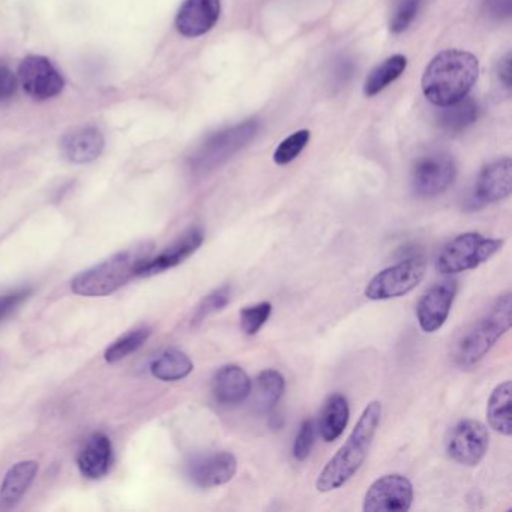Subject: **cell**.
<instances>
[{"label":"cell","mask_w":512,"mask_h":512,"mask_svg":"<svg viewBox=\"0 0 512 512\" xmlns=\"http://www.w3.org/2000/svg\"><path fill=\"white\" fill-rule=\"evenodd\" d=\"M151 329L146 328H137L134 331L128 332L124 337L116 340L109 349L106 350V361L107 362H118L122 361V359L130 356L131 353L137 352L143 344L148 341V338L151 337Z\"/></svg>","instance_id":"obj_27"},{"label":"cell","mask_w":512,"mask_h":512,"mask_svg":"<svg viewBox=\"0 0 512 512\" xmlns=\"http://www.w3.org/2000/svg\"><path fill=\"white\" fill-rule=\"evenodd\" d=\"M203 241H205L203 230L200 227H193V229L185 232L178 241L167 247L160 256L149 257L143 263L137 277H151V275L160 274V272L181 265L182 262H185L188 257L193 256L202 247Z\"/></svg>","instance_id":"obj_15"},{"label":"cell","mask_w":512,"mask_h":512,"mask_svg":"<svg viewBox=\"0 0 512 512\" xmlns=\"http://www.w3.org/2000/svg\"><path fill=\"white\" fill-rule=\"evenodd\" d=\"M407 67V59L403 55H394L386 59L385 62L374 68L368 74L364 83L365 97H374V95L388 88L392 82L398 79L404 73Z\"/></svg>","instance_id":"obj_25"},{"label":"cell","mask_w":512,"mask_h":512,"mask_svg":"<svg viewBox=\"0 0 512 512\" xmlns=\"http://www.w3.org/2000/svg\"><path fill=\"white\" fill-rule=\"evenodd\" d=\"M478 116V103L472 98L464 97L457 103L443 107L442 112L437 116V121L445 133L455 136L472 127Z\"/></svg>","instance_id":"obj_23"},{"label":"cell","mask_w":512,"mask_h":512,"mask_svg":"<svg viewBox=\"0 0 512 512\" xmlns=\"http://www.w3.org/2000/svg\"><path fill=\"white\" fill-rule=\"evenodd\" d=\"M17 92L16 74L7 64L0 62V104L7 103Z\"/></svg>","instance_id":"obj_34"},{"label":"cell","mask_w":512,"mask_h":512,"mask_svg":"<svg viewBox=\"0 0 512 512\" xmlns=\"http://www.w3.org/2000/svg\"><path fill=\"white\" fill-rule=\"evenodd\" d=\"M512 163L509 158L494 161L484 167L476 179L469 203L472 209L482 208L491 203L505 200L511 194Z\"/></svg>","instance_id":"obj_13"},{"label":"cell","mask_w":512,"mask_h":512,"mask_svg":"<svg viewBox=\"0 0 512 512\" xmlns=\"http://www.w3.org/2000/svg\"><path fill=\"white\" fill-rule=\"evenodd\" d=\"M31 293V289H17L0 296V322L10 317L31 296Z\"/></svg>","instance_id":"obj_33"},{"label":"cell","mask_w":512,"mask_h":512,"mask_svg":"<svg viewBox=\"0 0 512 512\" xmlns=\"http://www.w3.org/2000/svg\"><path fill=\"white\" fill-rule=\"evenodd\" d=\"M238 470V460L232 452L220 451L202 455L191 461L188 476L202 488H214L232 481Z\"/></svg>","instance_id":"obj_14"},{"label":"cell","mask_w":512,"mask_h":512,"mask_svg":"<svg viewBox=\"0 0 512 512\" xmlns=\"http://www.w3.org/2000/svg\"><path fill=\"white\" fill-rule=\"evenodd\" d=\"M194 364L190 356L181 350L169 349L152 361L151 373L163 382H178L193 371Z\"/></svg>","instance_id":"obj_24"},{"label":"cell","mask_w":512,"mask_h":512,"mask_svg":"<svg viewBox=\"0 0 512 512\" xmlns=\"http://www.w3.org/2000/svg\"><path fill=\"white\" fill-rule=\"evenodd\" d=\"M104 148V139L97 128H82L68 134L62 142V152L71 163L83 164L95 160Z\"/></svg>","instance_id":"obj_20"},{"label":"cell","mask_w":512,"mask_h":512,"mask_svg":"<svg viewBox=\"0 0 512 512\" xmlns=\"http://www.w3.org/2000/svg\"><path fill=\"white\" fill-rule=\"evenodd\" d=\"M259 124L256 121H245L236 127L227 128L209 137L193 158L197 170H209L220 166L224 161L241 151L256 137Z\"/></svg>","instance_id":"obj_7"},{"label":"cell","mask_w":512,"mask_h":512,"mask_svg":"<svg viewBox=\"0 0 512 512\" xmlns=\"http://www.w3.org/2000/svg\"><path fill=\"white\" fill-rule=\"evenodd\" d=\"M256 388L257 404L263 412H269L283 398L284 391H286V380L280 371L269 368L257 376Z\"/></svg>","instance_id":"obj_26"},{"label":"cell","mask_w":512,"mask_h":512,"mask_svg":"<svg viewBox=\"0 0 512 512\" xmlns=\"http://www.w3.org/2000/svg\"><path fill=\"white\" fill-rule=\"evenodd\" d=\"M488 440V430L482 422L463 419L449 433L446 452L455 463L475 467L487 454Z\"/></svg>","instance_id":"obj_9"},{"label":"cell","mask_w":512,"mask_h":512,"mask_svg":"<svg viewBox=\"0 0 512 512\" xmlns=\"http://www.w3.org/2000/svg\"><path fill=\"white\" fill-rule=\"evenodd\" d=\"M425 269L427 266L422 259H407L398 265L389 266L367 284L365 296L371 301L401 298L421 284Z\"/></svg>","instance_id":"obj_6"},{"label":"cell","mask_w":512,"mask_h":512,"mask_svg":"<svg viewBox=\"0 0 512 512\" xmlns=\"http://www.w3.org/2000/svg\"><path fill=\"white\" fill-rule=\"evenodd\" d=\"M316 422L314 419H305L299 428L298 436L293 443V457L298 461L307 460L313 451L314 443H316Z\"/></svg>","instance_id":"obj_32"},{"label":"cell","mask_w":512,"mask_h":512,"mask_svg":"<svg viewBox=\"0 0 512 512\" xmlns=\"http://www.w3.org/2000/svg\"><path fill=\"white\" fill-rule=\"evenodd\" d=\"M230 298H232V287L230 286H221L218 287L214 292L209 293L208 296L203 298V301L200 302L199 307L194 311L193 316V325H199L202 323L206 317L211 316V314L218 313V311L223 310L229 305Z\"/></svg>","instance_id":"obj_29"},{"label":"cell","mask_w":512,"mask_h":512,"mask_svg":"<svg viewBox=\"0 0 512 512\" xmlns=\"http://www.w3.org/2000/svg\"><path fill=\"white\" fill-rule=\"evenodd\" d=\"M484 10L493 19H508L512 13V0H484Z\"/></svg>","instance_id":"obj_35"},{"label":"cell","mask_w":512,"mask_h":512,"mask_svg":"<svg viewBox=\"0 0 512 512\" xmlns=\"http://www.w3.org/2000/svg\"><path fill=\"white\" fill-rule=\"evenodd\" d=\"M38 473L37 461H20L8 470L0 487V508L11 509L20 502Z\"/></svg>","instance_id":"obj_19"},{"label":"cell","mask_w":512,"mask_h":512,"mask_svg":"<svg viewBox=\"0 0 512 512\" xmlns=\"http://www.w3.org/2000/svg\"><path fill=\"white\" fill-rule=\"evenodd\" d=\"M308 142H310V131H296V133H293L292 136L287 137L286 140H283L278 145L277 151L274 154L275 163L278 166H286V164L292 163L304 151Z\"/></svg>","instance_id":"obj_31"},{"label":"cell","mask_w":512,"mask_h":512,"mask_svg":"<svg viewBox=\"0 0 512 512\" xmlns=\"http://www.w3.org/2000/svg\"><path fill=\"white\" fill-rule=\"evenodd\" d=\"M413 502L412 482L406 476L392 473L376 479L364 497L365 512H406Z\"/></svg>","instance_id":"obj_10"},{"label":"cell","mask_w":512,"mask_h":512,"mask_svg":"<svg viewBox=\"0 0 512 512\" xmlns=\"http://www.w3.org/2000/svg\"><path fill=\"white\" fill-rule=\"evenodd\" d=\"M512 383L505 380L491 392L487 406L488 424L497 433L509 437L512 434Z\"/></svg>","instance_id":"obj_22"},{"label":"cell","mask_w":512,"mask_h":512,"mask_svg":"<svg viewBox=\"0 0 512 512\" xmlns=\"http://www.w3.org/2000/svg\"><path fill=\"white\" fill-rule=\"evenodd\" d=\"M350 407L347 398L334 394L326 400L319 419V433L325 442H334L346 430Z\"/></svg>","instance_id":"obj_21"},{"label":"cell","mask_w":512,"mask_h":512,"mask_svg":"<svg viewBox=\"0 0 512 512\" xmlns=\"http://www.w3.org/2000/svg\"><path fill=\"white\" fill-rule=\"evenodd\" d=\"M455 295H457V281L455 280L440 281L424 293L416 307V317H418L422 331L431 334V332L439 331L445 325L449 313H451Z\"/></svg>","instance_id":"obj_12"},{"label":"cell","mask_w":512,"mask_h":512,"mask_svg":"<svg viewBox=\"0 0 512 512\" xmlns=\"http://www.w3.org/2000/svg\"><path fill=\"white\" fill-rule=\"evenodd\" d=\"M380 419H382V404L379 401H371L362 412L349 439L317 476L316 488L320 493H328L343 487L361 469L362 464L367 460Z\"/></svg>","instance_id":"obj_2"},{"label":"cell","mask_w":512,"mask_h":512,"mask_svg":"<svg viewBox=\"0 0 512 512\" xmlns=\"http://www.w3.org/2000/svg\"><path fill=\"white\" fill-rule=\"evenodd\" d=\"M20 83L23 89L35 100H50L61 94L64 79L53 67L49 59L43 56H29L20 64Z\"/></svg>","instance_id":"obj_11"},{"label":"cell","mask_w":512,"mask_h":512,"mask_svg":"<svg viewBox=\"0 0 512 512\" xmlns=\"http://www.w3.org/2000/svg\"><path fill=\"white\" fill-rule=\"evenodd\" d=\"M250 392V377L239 365H224L215 374V400L223 406L242 403L250 395Z\"/></svg>","instance_id":"obj_18"},{"label":"cell","mask_w":512,"mask_h":512,"mask_svg":"<svg viewBox=\"0 0 512 512\" xmlns=\"http://www.w3.org/2000/svg\"><path fill=\"white\" fill-rule=\"evenodd\" d=\"M512 323L511 292L503 293L497 298L487 314L461 338L455 352V361L463 367H470L481 361L500 337L506 334Z\"/></svg>","instance_id":"obj_4"},{"label":"cell","mask_w":512,"mask_h":512,"mask_svg":"<svg viewBox=\"0 0 512 512\" xmlns=\"http://www.w3.org/2000/svg\"><path fill=\"white\" fill-rule=\"evenodd\" d=\"M457 167L446 152H430L416 161L412 170L413 193L418 197H436L445 193L455 181Z\"/></svg>","instance_id":"obj_8"},{"label":"cell","mask_w":512,"mask_h":512,"mask_svg":"<svg viewBox=\"0 0 512 512\" xmlns=\"http://www.w3.org/2000/svg\"><path fill=\"white\" fill-rule=\"evenodd\" d=\"M271 314L272 305L269 302H259V304L242 308L241 313H239L242 332L245 335H256L268 322Z\"/></svg>","instance_id":"obj_30"},{"label":"cell","mask_w":512,"mask_h":512,"mask_svg":"<svg viewBox=\"0 0 512 512\" xmlns=\"http://www.w3.org/2000/svg\"><path fill=\"white\" fill-rule=\"evenodd\" d=\"M478 73V59L472 53L446 50L425 68L422 91L434 106H449L467 97L478 80Z\"/></svg>","instance_id":"obj_1"},{"label":"cell","mask_w":512,"mask_h":512,"mask_svg":"<svg viewBox=\"0 0 512 512\" xmlns=\"http://www.w3.org/2000/svg\"><path fill=\"white\" fill-rule=\"evenodd\" d=\"M151 257V247L130 248L121 251L100 265L82 272L74 278L73 292L88 298H103L121 289L133 277H137L143 263Z\"/></svg>","instance_id":"obj_3"},{"label":"cell","mask_w":512,"mask_h":512,"mask_svg":"<svg viewBox=\"0 0 512 512\" xmlns=\"http://www.w3.org/2000/svg\"><path fill=\"white\" fill-rule=\"evenodd\" d=\"M220 11V0H185L176 16V28L184 37H202L217 25Z\"/></svg>","instance_id":"obj_16"},{"label":"cell","mask_w":512,"mask_h":512,"mask_svg":"<svg viewBox=\"0 0 512 512\" xmlns=\"http://www.w3.org/2000/svg\"><path fill=\"white\" fill-rule=\"evenodd\" d=\"M353 64L352 61H349V59L343 58L341 61H338L337 65V74H335V77H337L338 80H340L341 83H346L347 80L350 79V77L353 76Z\"/></svg>","instance_id":"obj_36"},{"label":"cell","mask_w":512,"mask_h":512,"mask_svg":"<svg viewBox=\"0 0 512 512\" xmlns=\"http://www.w3.org/2000/svg\"><path fill=\"white\" fill-rule=\"evenodd\" d=\"M112 460L113 446L109 437L103 433H95L80 451L77 464L85 478L100 479L109 472Z\"/></svg>","instance_id":"obj_17"},{"label":"cell","mask_w":512,"mask_h":512,"mask_svg":"<svg viewBox=\"0 0 512 512\" xmlns=\"http://www.w3.org/2000/svg\"><path fill=\"white\" fill-rule=\"evenodd\" d=\"M502 239L484 238L476 232L455 236L437 254L436 269L452 275L478 268L502 248Z\"/></svg>","instance_id":"obj_5"},{"label":"cell","mask_w":512,"mask_h":512,"mask_svg":"<svg viewBox=\"0 0 512 512\" xmlns=\"http://www.w3.org/2000/svg\"><path fill=\"white\" fill-rule=\"evenodd\" d=\"M499 79L506 88L511 86V53L505 56L499 64Z\"/></svg>","instance_id":"obj_37"},{"label":"cell","mask_w":512,"mask_h":512,"mask_svg":"<svg viewBox=\"0 0 512 512\" xmlns=\"http://www.w3.org/2000/svg\"><path fill=\"white\" fill-rule=\"evenodd\" d=\"M424 4L425 0H397L389 20V29L392 34H401L406 31L418 17Z\"/></svg>","instance_id":"obj_28"}]
</instances>
